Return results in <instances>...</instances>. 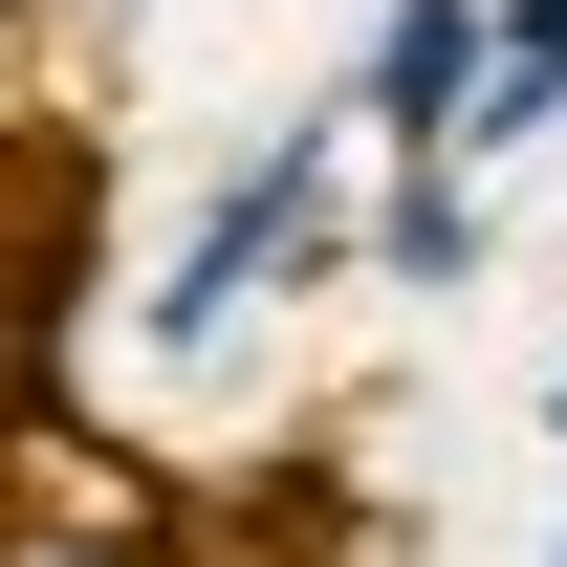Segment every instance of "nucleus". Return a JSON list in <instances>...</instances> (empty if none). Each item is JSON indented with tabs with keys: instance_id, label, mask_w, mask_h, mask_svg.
<instances>
[{
	"instance_id": "f257e3e1",
	"label": "nucleus",
	"mask_w": 567,
	"mask_h": 567,
	"mask_svg": "<svg viewBox=\"0 0 567 567\" xmlns=\"http://www.w3.org/2000/svg\"><path fill=\"white\" fill-rule=\"evenodd\" d=\"M284 284H350V132L240 153V175L197 197V240L153 262V306H132V328H153V350H240Z\"/></svg>"
},
{
	"instance_id": "f03ea898",
	"label": "nucleus",
	"mask_w": 567,
	"mask_h": 567,
	"mask_svg": "<svg viewBox=\"0 0 567 567\" xmlns=\"http://www.w3.org/2000/svg\"><path fill=\"white\" fill-rule=\"evenodd\" d=\"M458 110H481V0H371L328 132H350V153H458Z\"/></svg>"
},
{
	"instance_id": "7ed1b4c3",
	"label": "nucleus",
	"mask_w": 567,
	"mask_h": 567,
	"mask_svg": "<svg viewBox=\"0 0 567 567\" xmlns=\"http://www.w3.org/2000/svg\"><path fill=\"white\" fill-rule=\"evenodd\" d=\"M350 284H481V175H458V153H393V175H371L350 197Z\"/></svg>"
},
{
	"instance_id": "20e7f679",
	"label": "nucleus",
	"mask_w": 567,
	"mask_h": 567,
	"mask_svg": "<svg viewBox=\"0 0 567 567\" xmlns=\"http://www.w3.org/2000/svg\"><path fill=\"white\" fill-rule=\"evenodd\" d=\"M524 132H567V0H481V110H458V175H481V153H524Z\"/></svg>"
},
{
	"instance_id": "39448f33",
	"label": "nucleus",
	"mask_w": 567,
	"mask_h": 567,
	"mask_svg": "<svg viewBox=\"0 0 567 567\" xmlns=\"http://www.w3.org/2000/svg\"><path fill=\"white\" fill-rule=\"evenodd\" d=\"M0 567H175V524H87L66 502V524H0Z\"/></svg>"
},
{
	"instance_id": "423d86ee",
	"label": "nucleus",
	"mask_w": 567,
	"mask_h": 567,
	"mask_svg": "<svg viewBox=\"0 0 567 567\" xmlns=\"http://www.w3.org/2000/svg\"><path fill=\"white\" fill-rule=\"evenodd\" d=\"M546 436H567V371H546Z\"/></svg>"
},
{
	"instance_id": "0eeeda50",
	"label": "nucleus",
	"mask_w": 567,
	"mask_h": 567,
	"mask_svg": "<svg viewBox=\"0 0 567 567\" xmlns=\"http://www.w3.org/2000/svg\"><path fill=\"white\" fill-rule=\"evenodd\" d=\"M546 567H567V546H546Z\"/></svg>"
}]
</instances>
